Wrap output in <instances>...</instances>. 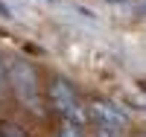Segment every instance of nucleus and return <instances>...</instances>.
Instances as JSON below:
<instances>
[{
	"mask_svg": "<svg viewBox=\"0 0 146 137\" xmlns=\"http://www.w3.org/2000/svg\"><path fill=\"white\" fill-rule=\"evenodd\" d=\"M6 79H9V91L15 93L18 102L23 108L35 111V114H41L44 111V105H41V85H38V73H35V67L29 61H23V58L9 61Z\"/></svg>",
	"mask_w": 146,
	"mask_h": 137,
	"instance_id": "1",
	"label": "nucleus"
},
{
	"mask_svg": "<svg viewBox=\"0 0 146 137\" xmlns=\"http://www.w3.org/2000/svg\"><path fill=\"white\" fill-rule=\"evenodd\" d=\"M47 99H50L53 111L67 122H76V126H85L88 122V108L82 105V99L73 88V82L64 76H50L47 82Z\"/></svg>",
	"mask_w": 146,
	"mask_h": 137,
	"instance_id": "2",
	"label": "nucleus"
},
{
	"mask_svg": "<svg viewBox=\"0 0 146 137\" xmlns=\"http://www.w3.org/2000/svg\"><path fill=\"white\" fill-rule=\"evenodd\" d=\"M88 120L96 122V128H108L117 134L129 128V114L120 105H114L111 99H94L88 105Z\"/></svg>",
	"mask_w": 146,
	"mask_h": 137,
	"instance_id": "3",
	"label": "nucleus"
},
{
	"mask_svg": "<svg viewBox=\"0 0 146 137\" xmlns=\"http://www.w3.org/2000/svg\"><path fill=\"white\" fill-rule=\"evenodd\" d=\"M56 137H85V134H82V126H76V122H67V120H58Z\"/></svg>",
	"mask_w": 146,
	"mask_h": 137,
	"instance_id": "4",
	"label": "nucleus"
},
{
	"mask_svg": "<svg viewBox=\"0 0 146 137\" xmlns=\"http://www.w3.org/2000/svg\"><path fill=\"white\" fill-rule=\"evenodd\" d=\"M0 137H23V131L12 122H0Z\"/></svg>",
	"mask_w": 146,
	"mask_h": 137,
	"instance_id": "5",
	"label": "nucleus"
},
{
	"mask_svg": "<svg viewBox=\"0 0 146 137\" xmlns=\"http://www.w3.org/2000/svg\"><path fill=\"white\" fill-rule=\"evenodd\" d=\"M6 85H9V79H6V64H3V58H0V96L6 93Z\"/></svg>",
	"mask_w": 146,
	"mask_h": 137,
	"instance_id": "6",
	"label": "nucleus"
},
{
	"mask_svg": "<svg viewBox=\"0 0 146 137\" xmlns=\"http://www.w3.org/2000/svg\"><path fill=\"white\" fill-rule=\"evenodd\" d=\"M0 15H3V18H9V9H6L3 3H0Z\"/></svg>",
	"mask_w": 146,
	"mask_h": 137,
	"instance_id": "7",
	"label": "nucleus"
},
{
	"mask_svg": "<svg viewBox=\"0 0 146 137\" xmlns=\"http://www.w3.org/2000/svg\"><path fill=\"white\" fill-rule=\"evenodd\" d=\"M108 3H120V0H108Z\"/></svg>",
	"mask_w": 146,
	"mask_h": 137,
	"instance_id": "8",
	"label": "nucleus"
}]
</instances>
